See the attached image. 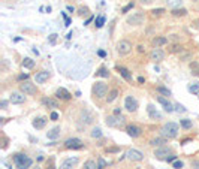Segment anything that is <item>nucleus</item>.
<instances>
[{
    "label": "nucleus",
    "mask_w": 199,
    "mask_h": 169,
    "mask_svg": "<svg viewBox=\"0 0 199 169\" xmlns=\"http://www.w3.org/2000/svg\"><path fill=\"white\" fill-rule=\"evenodd\" d=\"M133 6H135V3H133V2H132V3H129V5H126V6L121 9V14H127L130 9H133Z\"/></svg>",
    "instance_id": "40"
},
{
    "label": "nucleus",
    "mask_w": 199,
    "mask_h": 169,
    "mask_svg": "<svg viewBox=\"0 0 199 169\" xmlns=\"http://www.w3.org/2000/svg\"><path fill=\"white\" fill-rule=\"evenodd\" d=\"M49 118H51L53 121H57V120H59V114L56 112V111H53V112H51V115H49Z\"/></svg>",
    "instance_id": "42"
},
{
    "label": "nucleus",
    "mask_w": 199,
    "mask_h": 169,
    "mask_svg": "<svg viewBox=\"0 0 199 169\" xmlns=\"http://www.w3.org/2000/svg\"><path fill=\"white\" fill-rule=\"evenodd\" d=\"M126 157L132 160V162H141V160H144V153L136 150V148H130L126 153Z\"/></svg>",
    "instance_id": "11"
},
{
    "label": "nucleus",
    "mask_w": 199,
    "mask_h": 169,
    "mask_svg": "<svg viewBox=\"0 0 199 169\" xmlns=\"http://www.w3.org/2000/svg\"><path fill=\"white\" fill-rule=\"evenodd\" d=\"M48 78H49V72L48 70H39V72H36L35 75L36 84H44L45 81H48Z\"/></svg>",
    "instance_id": "17"
},
{
    "label": "nucleus",
    "mask_w": 199,
    "mask_h": 169,
    "mask_svg": "<svg viewBox=\"0 0 199 169\" xmlns=\"http://www.w3.org/2000/svg\"><path fill=\"white\" fill-rule=\"evenodd\" d=\"M108 93H109V91H108V85H106L105 82H102V81L94 82V85H93L94 97H97V99H103Z\"/></svg>",
    "instance_id": "4"
},
{
    "label": "nucleus",
    "mask_w": 199,
    "mask_h": 169,
    "mask_svg": "<svg viewBox=\"0 0 199 169\" xmlns=\"http://www.w3.org/2000/svg\"><path fill=\"white\" fill-rule=\"evenodd\" d=\"M60 133H61V129H60L59 126H56V127H53L49 132L47 133L48 139H51V141H56L57 138H60Z\"/></svg>",
    "instance_id": "22"
},
{
    "label": "nucleus",
    "mask_w": 199,
    "mask_h": 169,
    "mask_svg": "<svg viewBox=\"0 0 199 169\" xmlns=\"http://www.w3.org/2000/svg\"><path fill=\"white\" fill-rule=\"evenodd\" d=\"M0 106H2V109H6V106H8V102H6V100H2Z\"/></svg>",
    "instance_id": "51"
},
{
    "label": "nucleus",
    "mask_w": 199,
    "mask_h": 169,
    "mask_svg": "<svg viewBox=\"0 0 199 169\" xmlns=\"http://www.w3.org/2000/svg\"><path fill=\"white\" fill-rule=\"evenodd\" d=\"M118 72H120V75L126 79V81H132V73H130L126 68H118Z\"/></svg>",
    "instance_id": "29"
},
{
    "label": "nucleus",
    "mask_w": 199,
    "mask_h": 169,
    "mask_svg": "<svg viewBox=\"0 0 199 169\" xmlns=\"http://www.w3.org/2000/svg\"><path fill=\"white\" fill-rule=\"evenodd\" d=\"M114 115H121V108H115L114 109Z\"/></svg>",
    "instance_id": "52"
},
{
    "label": "nucleus",
    "mask_w": 199,
    "mask_h": 169,
    "mask_svg": "<svg viewBox=\"0 0 199 169\" xmlns=\"http://www.w3.org/2000/svg\"><path fill=\"white\" fill-rule=\"evenodd\" d=\"M68 11L72 14V12H75V8H73V6H68Z\"/></svg>",
    "instance_id": "58"
},
{
    "label": "nucleus",
    "mask_w": 199,
    "mask_h": 169,
    "mask_svg": "<svg viewBox=\"0 0 199 169\" xmlns=\"http://www.w3.org/2000/svg\"><path fill=\"white\" fill-rule=\"evenodd\" d=\"M76 165H78V157H69L61 162L60 169H73Z\"/></svg>",
    "instance_id": "16"
},
{
    "label": "nucleus",
    "mask_w": 199,
    "mask_h": 169,
    "mask_svg": "<svg viewBox=\"0 0 199 169\" xmlns=\"http://www.w3.org/2000/svg\"><path fill=\"white\" fill-rule=\"evenodd\" d=\"M64 147L68 150H81L84 147V141H81L80 138H69L64 141Z\"/></svg>",
    "instance_id": "9"
},
{
    "label": "nucleus",
    "mask_w": 199,
    "mask_h": 169,
    "mask_svg": "<svg viewBox=\"0 0 199 169\" xmlns=\"http://www.w3.org/2000/svg\"><path fill=\"white\" fill-rule=\"evenodd\" d=\"M174 169H181L183 168V162H180V160H177V162H174Z\"/></svg>",
    "instance_id": "43"
},
{
    "label": "nucleus",
    "mask_w": 199,
    "mask_h": 169,
    "mask_svg": "<svg viewBox=\"0 0 199 169\" xmlns=\"http://www.w3.org/2000/svg\"><path fill=\"white\" fill-rule=\"evenodd\" d=\"M105 123L108 127H123L126 123V118L123 115H108L105 120Z\"/></svg>",
    "instance_id": "3"
},
{
    "label": "nucleus",
    "mask_w": 199,
    "mask_h": 169,
    "mask_svg": "<svg viewBox=\"0 0 199 169\" xmlns=\"http://www.w3.org/2000/svg\"><path fill=\"white\" fill-rule=\"evenodd\" d=\"M106 151L108 153H117V151H120V148H117V147L115 148H106Z\"/></svg>",
    "instance_id": "49"
},
{
    "label": "nucleus",
    "mask_w": 199,
    "mask_h": 169,
    "mask_svg": "<svg viewBox=\"0 0 199 169\" xmlns=\"http://www.w3.org/2000/svg\"><path fill=\"white\" fill-rule=\"evenodd\" d=\"M147 111H148V115L151 117L153 120H162V114L159 112L153 105H148V106H147Z\"/></svg>",
    "instance_id": "21"
},
{
    "label": "nucleus",
    "mask_w": 199,
    "mask_h": 169,
    "mask_svg": "<svg viewBox=\"0 0 199 169\" xmlns=\"http://www.w3.org/2000/svg\"><path fill=\"white\" fill-rule=\"evenodd\" d=\"M42 103H44L47 108H49V109H57V108H59V102L56 100V99H53V97H44Z\"/></svg>",
    "instance_id": "20"
},
{
    "label": "nucleus",
    "mask_w": 199,
    "mask_h": 169,
    "mask_svg": "<svg viewBox=\"0 0 199 169\" xmlns=\"http://www.w3.org/2000/svg\"><path fill=\"white\" fill-rule=\"evenodd\" d=\"M124 108H126L130 114L136 112L138 108H139V103H138V100H136L133 96H127V97L124 99Z\"/></svg>",
    "instance_id": "10"
},
{
    "label": "nucleus",
    "mask_w": 199,
    "mask_h": 169,
    "mask_svg": "<svg viewBox=\"0 0 199 169\" xmlns=\"http://www.w3.org/2000/svg\"><path fill=\"white\" fill-rule=\"evenodd\" d=\"M81 118H82V121H84V124H90L92 121H93V115L88 112L87 109H84V111H82Z\"/></svg>",
    "instance_id": "26"
},
{
    "label": "nucleus",
    "mask_w": 199,
    "mask_h": 169,
    "mask_svg": "<svg viewBox=\"0 0 199 169\" xmlns=\"http://www.w3.org/2000/svg\"><path fill=\"white\" fill-rule=\"evenodd\" d=\"M189 69H190V73H192L193 77L199 78V63L198 61H192V63L189 65Z\"/></svg>",
    "instance_id": "25"
},
{
    "label": "nucleus",
    "mask_w": 199,
    "mask_h": 169,
    "mask_svg": "<svg viewBox=\"0 0 199 169\" xmlns=\"http://www.w3.org/2000/svg\"><path fill=\"white\" fill-rule=\"evenodd\" d=\"M103 24H105V17H103V15H100V17H97V18L94 20V26H96L97 29L103 27Z\"/></svg>",
    "instance_id": "36"
},
{
    "label": "nucleus",
    "mask_w": 199,
    "mask_h": 169,
    "mask_svg": "<svg viewBox=\"0 0 199 169\" xmlns=\"http://www.w3.org/2000/svg\"><path fill=\"white\" fill-rule=\"evenodd\" d=\"M14 162H15V165H17L18 169H29L33 165V160L29 156H25V154H21V153L14 156Z\"/></svg>",
    "instance_id": "2"
},
{
    "label": "nucleus",
    "mask_w": 199,
    "mask_h": 169,
    "mask_svg": "<svg viewBox=\"0 0 199 169\" xmlns=\"http://www.w3.org/2000/svg\"><path fill=\"white\" fill-rule=\"evenodd\" d=\"M97 54H99L100 57H105L106 56V53H105V51H102V49H100V51H97Z\"/></svg>",
    "instance_id": "57"
},
{
    "label": "nucleus",
    "mask_w": 199,
    "mask_h": 169,
    "mask_svg": "<svg viewBox=\"0 0 199 169\" xmlns=\"http://www.w3.org/2000/svg\"><path fill=\"white\" fill-rule=\"evenodd\" d=\"M160 135L166 138V139H174L177 138L178 135V124L177 123H172V121H169V123H166L162 127V130H160Z\"/></svg>",
    "instance_id": "1"
},
{
    "label": "nucleus",
    "mask_w": 199,
    "mask_h": 169,
    "mask_svg": "<svg viewBox=\"0 0 199 169\" xmlns=\"http://www.w3.org/2000/svg\"><path fill=\"white\" fill-rule=\"evenodd\" d=\"M9 102L14 103V105L24 103V102H25V96H24L23 91H12L11 94H9Z\"/></svg>",
    "instance_id": "12"
},
{
    "label": "nucleus",
    "mask_w": 199,
    "mask_h": 169,
    "mask_svg": "<svg viewBox=\"0 0 199 169\" xmlns=\"http://www.w3.org/2000/svg\"><path fill=\"white\" fill-rule=\"evenodd\" d=\"M126 132H127V135H129L130 138H139L141 133H142V129H141L139 126L129 124V126H126Z\"/></svg>",
    "instance_id": "13"
},
{
    "label": "nucleus",
    "mask_w": 199,
    "mask_h": 169,
    "mask_svg": "<svg viewBox=\"0 0 199 169\" xmlns=\"http://www.w3.org/2000/svg\"><path fill=\"white\" fill-rule=\"evenodd\" d=\"M151 44L154 48H160V46H163L168 44V39H166L165 36H156V37H153Z\"/></svg>",
    "instance_id": "19"
},
{
    "label": "nucleus",
    "mask_w": 199,
    "mask_h": 169,
    "mask_svg": "<svg viewBox=\"0 0 199 169\" xmlns=\"http://www.w3.org/2000/svg\"><path fill=\"white\" fill-rule=\"evenodd\" d=\"M47 169H56V168H54L53 165H48V166H47Z\"/></svg>",
    "instance_id": "61"
},
{
    "label": "nucleus",
    "mask_w": 199,
    "mask_h": 169,
    "mask_svg": "<svg viewBox=\"0 0 199 169\" xmlns=\"http://www.w3.org/2000/svg\"><path fill=\"white\" fill-rule=\"evenodd\" d=\"M180 126L183 127V129H186V130H189V129H192V120H187V118H183V120H180Z\"/></svg>",
    "instance_id": "32"
},
{
    "label": "nucleus",
    "mask_w": 199,
    "mask_h": 169,
    "mask_svg": "<svg viewBox=\"0 0 199 169\" xmlns=\"http://www.w3.org/2000/svg\"><path fill=\"white\" fill-rule=\"evenodd\" d=\"M90 135H92V138H94V139H99V138H102V130H100V127H93Z\"/></svg>",
    "instance_id": "33"
},
{
    "label": "nucleus",
    "mask_w": 199,
    "mask_h": 169,
    "mask_svg": "<svg viewBox=\"0 0 199 169\" xmlns=\"http://www.w3.org/2000/svg\"><path fill=\"white\" fill-rule=\"evenodd\" d=\"M35 169H41V168H35Z\"/></svg>",
    "instance_id": "62"
},
{
    "label": "nucleus",
    "mask_w": 199,
    "mask_h": 169,
    "mask_svg": "<svg viewBox=\"0 0 199 169\" xmlns=\"http://www.w3.org/2000/svg\"><path fill=\"white\" fill-rule=\"evenodd\" d=\"M172 53H183V46L181 45H174L172 46Z\"/></svg>",
    "instance_id": "41"
},
{
    "label": "nucleus",
    "mask_w": 199,
    "mask_h": 169,
    "mask_svg": "<svg viewBox=\"0 0 199 169\" xmlns=\"http://www.w3.org/2000/svg\"><path fill=\"white\" fill-rule=\"evenodd\" d=\"M189 91H192V93H198L199 87L196 85V84H195V85H190V87H189Z\"/></svg>",
    "instance_id": "44"
},
{
    "label": "nucleus",
    "mask_w": 199,
    "mask_h": 169,
    "mask_svg": "<svg viewBox=\"0 0 199 169\" xmlns=\"http://www.w3.org/2000/svg\"><path fill=\"white\" fill-rule=\"evenodd\" d=\"M27 79H29V73H23L18 77V81H27Z\"/></svg>",
    "instance_id": "46"
},
{
    "label": "nucleus",
    "mask_w": 199,
    "mask_h": 169,
    "mask_svg": "<svg viewBox=\"0 0 199 169\" xmlns=\"http://www.w3.org/2000/svg\"><path fill=\"white\" fill-rule=\"evenodd\" d=\"M56 39H57V34H56V33L51 34V36H49V44H54V42H56Z\"/></svg>",
    "instance_id": "48"
},
{
    "label": "nucleus",
    "mask_w": 199,
    "mask_h": 169,
    "mask_svg": "<svg viewBox=\"0 0 199 169\" xmlns=\"http://www.w3.org/2000/svg\"><path fill=\"white\" fill-rule=\"evenodd\" d=\"M171 14L174 15V17H186L187 15V9H184V8H174Z\"/></svg>",
    "instance_id": "28"
},
{
    "label": "nucleus",
    "mask_w": 199,
    "mask_h": 169,
    "mask_svg": "<svg viewBox=\"0 0 199 169\" xmlns=\"http://www.w3.org/2000/svg\"><path fill=\"white\" fill-rule=\"evenodd\" d=\"M141 5H144V6H148V5H151L153 0H139Z\"/></svg>",
    "instance_id": "47"
},
{
    "label": "nucleus",
    "mask_w": 199,
    "mask_h": 169,
    "mask_svg": "<svg viewBox=\"0 0 199 169\" xmlns=\"http://www.w3.org/2000/svg\"><path fill=\"white\" fill-rule=\"evenodd\" d=\"M165 9L163 8H157V9H153L151 11V17H160V15H163Z\"/></svg>",
    "instance_id": "39"
},
{
    "label": "nucleus",
    "mask_w": 199,
    "mask_h": 169,
    "mask_svg": "<svg viewBox=\"0 0 199 169\" xmlns=\"http://www.w3.org/2000/svg\"><path fill=\"white\" fill-rule=\"evenodd\" d=\"M157 91H159L160 94H163V96H168V97L171 96V90H168L166 87H162V85H160V87H157Z\"/></svg>",
    "instance_id": "38"
},
{
    "label": "nucleus",
    "mask_w": 199,
    "mask_h": 169,
    "mask_svg": "<svg viewBox=\"0 0 199 169\" xmlns=\"http://www.w3.org/2000/svg\"><path fill=\"white\" fill-rule=\"evenodd\" d=\"M165 144H168V139L163 138V136H160V138H154L150 141V145L153 147H163Z\"/></svg>",
    "instance_id": "24"
},
{
    "label": "nucleus",
    "mask_w": 199,
    "mask_h": 169,
    "mask_svg": "<svg viewBox=\"0 0 199 169\" xmlns=\"http://www.w3.org/2000/svg\"><path fill=\"white\" fill-rule=\"evenodd\" d=\"M190 57H192V54H184V56H180V58H181V60H187Z\"/></svg>",
    "instance_id": "54"
},
{
    "label": "nucleus",
    "mask_w": 199,
    "mask_h": 169,
    "mask_svg": "<svg viewBox=\"0 0 199 169\" xmlns=\"http://www.w3.org/2000/svg\"><path fill=\"white\" fill-rule=\"evenodd\" d=\"M108 165H109V163H108V162H106L103 157H99V159H97V169H105Z\"/></svg>",
    "instance_id": "37"
},
{
    "label": "nucleus",
    "mask_w": 199,
    "mask_h": 169,
    "mask_svg": "<svg viewBox=\"0 0 199 169\" xmlns=\"http://www.w3.org/2000/svg\"><path fill=\"white\" fill-rule=\"evenodd\" d=\"M118 94H120V91L117 90V88H114V90H111L109 93H108V96H106V102L108 103H111V102H114L115 99L118 97Z\"/></svg>",
    "instance_id": "27"
},
{
    "label": "nucleus",
    "mask_w": 199,
    "mask_h": 169,
    "mask_svg": "<svg viewBox=\"0 0 199 169\" xmlns=\"http://www.w3.org/2000/svg\"><path fill=\"white\" fill-rule=\"evenodd\" d=\"M47 121H48V118H45V117H37V118L33 120V127L35 129H44Z\"/></svg>",
    "instance_id": "23"
},
{
    "label": "nucleus",
    "mask_w": 199,
    "mask_h": 169,
    "mask_svg": "<svg viewBox=\"0 0 199 169\" xmlns=\"http://www.w3.org/2000/svg\"><path fill=\"white\" fill-rule=\"evenodd\" d=\"M166 3L171 8H180L183 5V0H166Z\"/></svg>",
    "instance_id": "34"
},
{
    "label": "nucleus",
    "mask_w": 199,
    "mask_h": 169,
    "mask_svg": "<svg viewBox=\"0 0 199 169\" xmlns=\"http://www.w3.org/2000/svg\"><path fill=\"white\" fill-rule=\"evenodd\" d=\"M175 159H177V156H169V157L166 159V162H175Z\"/></svg>",
    "instance_id": "55"
},
{
    "label": "nucleus",
    "mask_w": 199,
    "mask_h": 169,
    "mask_svg": "<svg viewBox=\"0 0 199 169\" xmlns=\"http://www.w3.org/2000/svg\"><path fill=\"white\" fill-rule=\"evenodd\" d=\"M87 14H88V8H85V6L80 8V15H87Z\"/></svg>",
    "instance_id": "45"
},
{
    "label": "nucleus",
    "mask_w": 199,
    "mask_h": 169,
    "mask_svg": "<svg viewBox=\"0 0 199 169\" xmlns=\"http://www.w3.org/2000/svg\"><path fill=\"white\" fill-rule=\"evenodd\" d=\"M138 82H139V84H142V82H145V79L142 78V77H139V78H138Z\"/></svg>",
    "instance_id": "59"
},
{
    "label": "nucleus",
    "mask_w": 199,
    "mask_h": 169,
    "mask_svg": "<svg viewBox=\"0 0 199 169\" xmlns=\"http://www.w3.org/2000/svg\"><path fill=\"white\" fill-rule=\"evenodd\" d=\"M157 102L163 106V109L166 111V112H174L175 111V108H174V105L171 103V102L168 100L165 96H157Z\"/></svg>",
    "instance_id": "14"
},
{
    "label": "nucleus",
    "mask_w": 199,
    "mask_h": 169,
    "mask_svg": "<svg viewBox=\"0 0 199 169\" xmlns=\"http://www.w3.org/2000/svg\"><path fill=\"white\" fill-rule=\"evenodd\" d=\"M165 58V51H162L160 48H154L150 53V60H153L154 63H159Z\"/></svg>",
    "instance_id": "15"
},
{
    "label": "nucleus",
    "mask_w": 199,
    "mask_h": 169,
    "mask_svg": "<svg viewBox=\"0 0 199 169\" xmlns=\"http://www.w3.org/2000/svg\"><path fill=\"white\" fill-rule=\"evenodd\" d=\"M192 166L195 169H199V162L198 160H193V162H192Z\"/></svg>",
    "instance_id": "50"
},
{
    "label": "nucleus",
    "mask_w": 199,
    "mask_h": 169,
    "mask_svg": "<svg viewBox=\"0 0 199 169\" xmlns=\"http://www.w3.org/2000/svg\"><path fill=\"white\" fill-rule=\"evenodd\" d=\"M63 17H64V23H66V26H69V24H70V20L68 18V17H66V14H63Z\"/></svg>",
    "instance_id": "56"
},
{
    "label": "nucleus",
    "mask_w": 199,
    "mask_h": 169,
    "mask_svg": "<svg viewBox=\"0 0 199 169\" xmlns=\"http://www.w3.org/2000/svg\"><path fill=\"white\" fill-rule=\"evenodd\" d=\"M82 169H97V165H96V162L94 160H87L85 163H84V168Z\"/></svg>",
    "instance_id": "35"
},
{
    "label": "nucleus",
    "mask_w": 199,
    "mask_h": 169,
    "mask_svg": "<svg viewBox=\"0 0 199 169\" xmlns=\"http://www.w3.org/2000/svg\"><path fill=\"white\" fill-rule=\"evenodd\" d=\"M154 156H156V159H159V160H166L169 156H172V150L169 147H165V145L157 147L156 151H154Z\"/></svg>",
    "instance_id": "7"
},
{
    "label": "nucleus",
    "mask_w": 199,
    "mask_h": 169,
    "mask_svg": "<svg viewBox=\"0 0 199 169\" xmlns=\"http://www.w3.org/2000/svg\"><path fill=\"white\" fill-rule=\"evenodd\" d=\"M20 91H23L24 94L33 96V94L37 93V88H36V85L33 82H30V81H23V82L20 84Z\"/></svg>",
    "instance_id": "6"
},
{
    "label": "nucleus",
    "mask_w": 199,
    "mask_h": 169,
    "mask_svg": "<svg viewBox=\"0 0 199 169\" xmlns=\"http://www.w3.org/2000/svg\"><path fill=\"white\" fill-rule=\"evenodd\" d=\"M138 51H139V53H142V51H144V46L139 45V46H138Z\"/></svg>",
    "instance_id": "60"
},
{
    "label": "nucleus",
    "mask_w": 199,
    "mask_h": 169,
    "mask_svg": "<svg viewBox=\"0 0 199 169\" xmlns=\"http://www.w3.org/2000/svg\"><path fill=\"white\" fill-rule=\"evenodd\" d=\"M23 68H25V69H32L33 66H35V60H32V58H29V57H25L23 60Z\"/></svg>",
    "instance_id": "31"
},
{
    "label": "nucleus",
    "mask_w": 199,
    "mask_h": 169,
    "mask_svg": "<svg viewBox=\"0 0 199 169\" xmlns=\"http://www.w3.org/2000/svg\"><path fill=\"white\" fill-rule=\"evenodd\" d=\"M177 109H178V111H181V112H184V111H186V108H184V106H181L180 103L177 105Z\"/></svg>",
    "instance_id": "53"
},
{
    "label": "nucleus",
    "mask_w": 199,
    "mask_h": 169,
    "mask_svg": "<svg viewBox=\"0 0 199 169\" xmlns=\"http://www.w3.org/2000/svg\"><path fill=\"white\" fill-rule=\"evenodd\" d=\"M117 53L120 56H129L132 53V44L129 41H120V42H117Z\"/></svg>",
    "instance_id": "8"
},
{
    "label": "nucleus",
    "mask_w": 199,
    "mask_h": 169,
    "mask_svg": "<svg viewBox=\"0 0 199 169\" xmlns=\"http://www.w3.org/2000/svg\"><path fill=\"white\" fill-rule=\"evenodd\" d=\"M56 96L59 97L60 100H70V99H72V94H70L66 88H63V87L57 88V91H56Z\"/></svg>",
    "instance_id": "18"
},
{
    "label": "nucleus",
    "mask_w": 199,
    "mask_h": 169,
    "mask_svg": "<svg viewBox=\"0 0 199 169\" xmlns=\"http://www.w3.org/2000/svg\"><path fill=\"white\" fill-rule=\"evenodd\" d=\"M145 21V15L142 14V12H135V14H132L127 17V20H126V23L129 24V26H142Z\"/></svg>",
    "instance_id": "5"
},
{
    "label": "nucleus",
    "mask_w": 199,
    "mask_h": 169,
    "mask_svg": "<svg viewBox=\"0 0 199 169\" xmlns=\"http://www.w3.org/2000/svg\"><path fill=\"white\" fill-rule=\"evenodd\" d=\"M96 77H102V78H108L109 77V70L105 68V66H102V68H99V70L96 72Z\"/></svg>",
    "instance_id": "30"
}]
</instances>
